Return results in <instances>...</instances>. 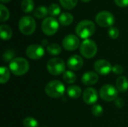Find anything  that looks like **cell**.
Here are the masks:
<instances>
[{"mask_svg": "<svg viewBox=\"0 0 128 127\" xmlns=\"http://www.w3.org/2000/svg\"><path fill=\"white\" fill-rule=\"evenodd\" d=\"M13 31L11 28L5 24H2L0 26V35L1 38L4 40H10L12 37Z\"/></svg>", "mask_w": 128, "mask_h": 127, "instance_id": "2e32d148", "label": "cell"}, {"mask_svg": "<svg viewBox=\"0 0 128 127\" xmlns=\"http://www.w3.org/2000/svg\"><path fill=\"white\" fill-rule=\"evenodd\" d=\"M104 112L103 107L100 105H94L92 108V113L95 117H100Z\"/></svg>", "mask_w": 128, "mask_h": 127, "instance_id": "f1b7e54d", "label": "cell"}, {"mask_svg": "<svg viewBox=\"0 0 128 127\" xmlns=\"http://www.w3.org/2000/svg\"><path fill=\"white\" fill-rule=\"evenodd\" d=\"M98 75L93 71H88L82 76V82L86 85H92L98 82Z\"/></svg>", "mask_w": 128, "mask_h": 127, "instance_id": "9a60e30c", "label": "cell"}, {"mask_svg": "<svg viewBox=\"0 0 128 127\" xmlns=\"http://www.w3.org/2000/svg\"><path fill=\"white\" fill-rule=\"evenodd\" d=\"M48 72L53 76H58L65 72V63L59 58L50 59L46 64Z\"/></svg>", "mask_w": 128, "mask_h": 127, "instance_id": "8992f818", "label": "cell"}, {"mask_svg": "<svg viewBox=\"0 0 128 127\" xmlns=\"http://www.w3.org/2000/svg\"><path fill=\"white\" fill-rule=\"evenodd\" d=\"M118 94V89L112 85H104L100 90V98L106 102H112L117 99Z\"/></svg>", "mask_w": 128, "mask_h": 127, "instance_id": "9c48e42d", "label": "cell"}, {"mask_svg": "<svg viewBox=\"0 0 128 127\" xmlns=\"http://www.w3.org/2000/svg\"><path fill=\"white\" fill-rule=\"evenodd\" d=\"M46 50L51 55H57L61 53L62 48L58 43H53L49 44L46 46Z\"/></svg>", "mask_w": 128, "mask_h": 127, "instance_id": "603a6c76", "label": "cell"}, {"mask_svg": "<svg viewBox=\"0 0 128 127\" xmlns=\"http://www.w3.org/2000/svg\"><path fill=\"white\" fill-rule=\"evenodd\" d=\"M48 13V8L45 6H39L33 11V15L38 19L45 18Z\"/></svg>", "mask_w": 128, "mask_h": 127, "instance_id": "ffe728a7", "label": "cell"}, {"mask_svg": "<svg viewBox=\"0 0 128 127\" xmlns=\"http://www.w3.org/2000/svg\"><path fill=\"white\" fill-rule=\"evenodd\" d=\"M67 93H68V95L70 98L76 99V98H79L80 97V95L82 94V90L77 85H71V86L68 88Z\"/></svg>", "mask_w": 128, "mask_h": 127, "instance_id": "d6986e66", "label": "cell"}, {"mask_svg": "<svg viewBox=\"0 0 128 127\" xmlns=\"http://www.w3.org/2000/svg\"><path fill=\"white\" fill-rule=\"evenodd\" d=\"M9 69L16 76H22L28 71L29 64L25 58H16L10 62Z\"/></svg>", "mask_w": 128, "mask_h": 127, "instance_id": "3957f363", "label": "cell"}, {"mask_svg": "<svg viewBox=\"0 0 128 127\" xmlns=\"http://www.w3.org/2000/svg\"><path fill=\"white\" fill-rule=\"evenodd\" d=\"M67 65L68 68L72 70H79L83 66V60L80 55H74L68 58Z\"/></svg>", "mask_w": 128, "mask_h": 127, "instance_id": "5bb4252c", "label": "cell"}, {"mask_svg": "<svg viewBox=\"0 0 128 127\" xmlns=\"http://www.w3.org/2000/svg\"><path fill=\"white\" fill-rule=\"evenodd\" d=\"M108 34L112 39H116L119 36V30L118 28L112 26L108 30Z\"/></svg>", "mask_w": 128, "mask_h": 127, "instance_id": "4dcf8cb0", "label": "cell"}, {"mask_svg": "<svg viewBox=\"0 0 128 127\" xmlns=\"http://www.w3.org/2000/svg\"><path fill=\"white\" fill-rule=\"evenodd\" d=\"M10 79V70L4 66H2L0 69V82L2 84L6 83Z\"/></svg>", "mask_w": 128, "mask_h": 127, "instance_id": "7402d4cb", "label": "cell"}, {"mask_svg": "<svg viewBox=\"0 0 128 127\" xmlns=\"http://www.w3.org/2000/svg\"><path fill=\"white\" fill-rule=\"evenodd\" d=\"M14 55H15L14 52L13 50H11V49H8V50L4 52V53L2 55V58H3L4 61H5V62L10 61H11L12 60L14 59Z\"/></svg>", "mask_w": 128, "mask_h": 127, "instance_id": "f546056e", "label": "cell"}, {"mask_svg": "<svg viewBox=\"0 0 128 127\" xmlns=\"http://www.w3.org/2000/svg\"><path fill=\"white\" fill-rule=\"evenodd\" d=\"M112 72L114 73V74H116V75H119V74H122L124 73V68L122 66L119 65V64H116L115 66L112 67Z\"/></svg>", "mask_w": 128, "mask_h": 127, "instance_id": "1f68e13d", "label": "cell"}, {"mask_svg": "<svg viewBox=\"0 0 128 127\" xmlns=\"http://www.w3.org/2000/svg\"><path fill=\"white\" fill-rule=\"evenodd\" d=\"M115 105H116V106L117 108L122 109V108L124 106V102L123 99H122V98H118V99H116V101H115Z\"/></svg>", "mask_w": 128, "mask_h": 127, "instance_id": "836d02e7", "label": "cell"}, {"mask_svg": "<svg viewBox=\"0 0 128 127\" xmlns=\"http://www.w3.org/2000/svg\"><path fill=\"white\" fill-rule=\"evenodd\" d=\"M82 2H88V1H90L91 0H81Z\"/></svg>", "mask_w": 128, "mask_h": 127, "instance_id": "8d00e7d4", "label": "cell"}, {"mask_svg": "<svg viewBox=\"0 0 128 127\" xmlns=\"http://www.w3.org/2000/svg\"><path fill=\"white\" fill-rule=\"evenodd\" d=\"M80 51L83 57L86 58H92L97 54L98 46L94 40L90 39H86L81 43Z\"/></svg>", "mask_w": 128, "mask_h": 127, "instance_id": "5b68a950", "label": "cell"}, {"mask_svg": "<svg viewBox=\"0 0 128 127\" xmlns=\"http://www.w3.org/2000/svg\"><path fill=\"white\" fill-rule=\"evenodd\" d=\"M10 16V12L8 10V9L3 4H0V20L2 22H5L6 20L8 19Z\"/></svg>", "mask_w": 128, "mask_h": 127, "instance_id": "d4e9b609", "label": "cell"}, {"mask_svg": "<svg viewBox=\"0 0 128 127\" xmlns=\"http://www.w3.org/2000/svg\"><path fill=\"white\" fill-rule=\"evenodd\" d=\"M59 1L64 8L70 10L76 7L78 0H59Z\"/></svg>", "mask_w": 128, "mask_h": 127, "instance_id": "484cf974", "label": "cell"}, {"mask_svg": "<svg viewBox=\"0 0 128 127\" xmlns=\"http://www.w3.org/2000/svg\"><path fill=\"white\" fill-rule=\"evenodd\" d=\"M44 55V49L39 44H32L26 49V55L32 59L38 60L42 58Z\"/></svg>", "mask_w": 128, "mask_h": 127, "instance_id": "30bf717a", "label": "cell"}, {"mask_svg": "<svg viewBox=\"0 0 128 127\" xmlns=\"http://www.w3.org/2000/svg\"><path fill=\"white\" fill-rule=\"evenodd\" d=\"M82 99L83 101L88 105L94 104L98 99V94L96 89H94V88H86L83 92Z\"/></svg>", "mask_w": 128, "mask_h": 127, "instance_id": "4fadbf2b", "label": "cell"}, {"mask_svg": "<svg viewBox=\"0 0 128 127\" xmlns=\"http://www.w3.org/2000/svg\"><path fill=\"white\" fill-rule=\"evenodd\" d=\"M22 125L24 127H38V122L36 119L28 117L22 121Z\"/></svg>", "mask_w": 128, "mask_h": 127, "instance_id": "83f0119b", "label": "cell"}, {"mask_svg": "<svg viewBox=\"0 0 128 127\" xmlns=\"http://www.w3.org/2000/svg\"><path fill=\"white\" fill-rule=\"evenodd\" d=\"M19 28L24 35L32 34L36 28V22L34 19L30 16H24L19 21Z\"/></svg>", "mask_w": 128, "mask_h": 127, "instance_id": "277c9868", "label": "cell"}, {"mask_svg": "<svg viewBox=\"0 0 128 127\" xmlns=\"http://www.w3.org/2000/svg\"><path fill=\"white\" fill-rule=\"evenodd\" d=\"M95 21L98 25L101 27H112L115 22V16L114 15L106 10L99 12L95 16Z\"/></svg>", "mask_w": 128, "mask_h": 127, "instance_id": "ba28073f", "label": "cell"}, {"mask_svg": "<svg viewBox=\"0 0 128 127\" xmlns=\"http://www.w3.org/2000/svg\"><path fill=\"white\" fill-rule=\"evenodd\" d=\"M58 25L59 24L56 19L52 16L46 17L41 23V30L46 35L51 36L57 32Z\"/></svg>", "mask_w": 128, "mask_h": 127, "instance_id": "52a82bcc", "label": "cell"}, {"mask_svg": "<svg viewBox=\"0 0 128 127\" xmlns=\"http://www.w3.org/2000/svg\"><path fill=\"white\" fill-rule=\"evenodd\" d=\"M64 49L68 51L76 50L80 46V40L74 34H68L64 37L62 40Z\"/></svg>", "mask_w": 128, "mask_h": 127, "instance_id": "8fae6325", "label": "cell"}, {"mask_svg": "<svg viewBox=\"0 0 128 127\" xmlns=\"http://www.w3.org/2000/svg\"><path fill=\"white\" fill-rule=\"evenodd\" d=\"M65 88L63 83L58 80H52L46 84L45 92L51 98H59L64 94Z\"/></svg>", "mask_w": 128, "mask_h": 127, "instance_id": "7a4b0ae2", "label": "cell"}, {"mask_svg": "<svg viewBox=\"0 0 128 127\" xmlns=\"http://www.w3.org/2000/svg\"><path fill=\"white\" fill-rule=\"evenodd\" d=\"M96 31L95 24L88 19L80 21L76 26V34L82 38V39H88L89 37L92 36Z\"/></svg>", "mask_w": 128, "mask_h": 127, "instance_id": "6da1fadb", "label": "cell"}, {"mask_svg": "<svg viewBox=\"0 0 128 127\" xmlns=\"http://www.w3.org/2000/svg\"><path fill=\"white\" fill-rule=\"evenodd\" d=\"M116 88L118 91L124 93L128 89V79L126 76H120L116 80Z\"/></svg>", "mask_w": 128, "mask_h": 127, "instance_id": "e0dca14e", "label": "cell"}, {"mask_svg": "<svg viewBox=\"0 0 128 127\" xmlns=\"http://www.w3.org/2000/svg\"><path fill=\"white\" fill-rule=\"evenodd\" d=\"M61 12V8L57 4H51L48 7V13L52 17L58 16Z\"/></svg>", "mask_w": 128, "mask_h": 127, "instance_id": "4316f807", "label": "cell"}, {"mask_svg": "<svg viewBox=\"0 0 128 127\" xmlns=\"http://www.w3.org/2000/svg\"><path fill=\"white\" fill-rule=\"evenodd\" d=\"M94 67L95 71L100 75H107L112 71V69L111 64L108 61L104 59L98 60L94 63Z\"/></svg>", "mask_w": 128, "mask_h": 127, "instance_id": "7c38bea8", "label": "cell"}, {"mask_svg": "<svg viewBox=\"0 0 128 127\" xmlns=\"http://www.w3.org/2000/svg\"><path fill=\"white\" fill-rule=\"evenodd\" d=\"M41 43H42V46H48V41L46 40H43Z\"/></svg>", "mask_w": 128, "mask_h": 127, "instance_id": "e575fe53", "label": "cell"}, {"mask_svg": "<svg viewBox=\"0 0 128 127\" xmlns=\"http://www.w3.org/2000/svg\"><path fill=\"white\" fill-rule=\"evenodd\" d=\"M58 21L60 24L63 25H70L74 21V16L70 13L68 12H64L60 14L58 17Z\"/></svg>", "mask_w": 128, "mask_h": 127, "instance_id": "ac0fdd59", "label": "cell"}, {"mask_svg": "<svg viewBox=\"0 0 128 127\" xmlns=\"http://www.w3.org/2000/svg\"><path fill=\"white\" fill-rule=\"evenodd\" d=\"M63 79L68 84H73L76 80V76L72 71L68 70L63 73Z\"/></svg>", "mask_w": 128, "mask_h": 127, "instance_id": "cb8c5ba5", "label": "cell"}, {"mask_svg": "<svg viewBox=\"0 0 128 127\" xmlns=\"http://www.w3.org/2000/svg\"><path fill=\"white\" fill-rule=\"evenodd\" d=\"M11 0H1L2 3H8V2H10Z\"/></svg>", "mask_w": 128, "mask_h": 127, "instance_id": "d590c367", "label": "cell"}, {"mask_svg": "<svg viewBox=\"0 0 128 127\" xmlns=\"http://www.w3.org/2000/svg\"><path fill=\"white\" fill-rule=\"evenodd\" d=\"M116 5L121 7H125L128 6V0H114Z\"/></svg>", "mask_w": 128, "mask_h": 127, "instance_id": "d6a6232c", "label": "cell"}, {"mask_svg": "<svg viewBox=\"0 0 128 127\" xmlns=\"http://www.w3.org/2000/svg\"><path fill=\"white\" fill-rule=\"evenodd\" d=\"M34 3L33 0H22L21 2V8L23 12L29 13L34 10Z\"/></svg>", "mask_w": 128, "mask_h": 127, "instance_id": "44dd1931", "label": "cell"}]
</instances>
